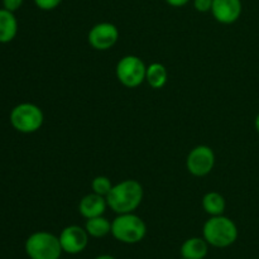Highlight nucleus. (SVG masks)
Instances as JSON below:
<instances>
[{"instance_id":"obj_1","label":"nucleus","mask_w":259,"mask_h":259,"mask_svg":"<svg viewBox=\"0 0 259 259\" xmlns=\"http://www.w3.org/2000/svg\"><path fill=\"white\" fill-rule=\"evenodd\" d=\"M143 186L137 180H124L113 185L106 196L108 206L116 214L134 212L143 200Z\"/></svg>"},{"instance_id":"obj_2","label":"nucleus","mask_w":259,"mask_h":259,"mask_svg":"<svg viewBox=\"0 0 259 259\" xmlns=\"http://www.w3.org/2000/svg\"><path fill=\"white\" fill-rule=\"evenodd\" d=\"M202 235L207 244L214 248H228L238 239L237 224L230 218L223 215L210 217L204 224Z\"/></svg>"},{"instance_id":"obj_3","label":"nucleus","mask_w":259,"mask_h":259,"mask_svg":"<svg viewBox=\"0 0 259 259\" xmlns=\"http://www.w3.org/2000/svg\"><path fill=\"white\" fill-rule=\"evenodd\" d=\"M147 225L142 218L134 212L118 214L111 222V235L124 244H136L144 239Z\"/></svg>"},{"instance_id":"obj_4","label":"nucleus","mask_w":259,"mask_h":259,"mask_svg":"<svg viewBox=\"0 0 259 259\" xmlns=\"http://www.w3.org/2000/svg\"><path fill=\"white\" fill-rule=\"evenodd\" d=\"M24 249L30 259H60L62 254L60 238L48 232H35L27 238Z\"/></svg>"},{"instance_id":"obj_5","label":"nucleus","mask_w":259,"mask_h":259,"mask_svg":"<svg viewBox=\"0 0 259 259\" xmlns=\"http://www.w3.org/2000/svg\"><path fill=\"white\" fill-rule=\"evenodd\" d=\"M9 119L15 131L29 134L39 131L45 121V115L42 109L35 104L23 103L13 109Z\"/></svg>"},{"instance_id":"obj_6","label":"nucleus","mask_w":259,"mask_h":259,"mask_svg":"<svg viewBox=\"0 0 259 259\" xmlns=\"http://www.w3.org/2000/svg\"><path fill=\"white\" fill-rule=\"evenodd\" d=\"M147 66L138 56L128 55L120 58L115 67V75L119 82L129 89L138 88L146 81Z\"/></svg>"},{"instance_id":"obj_7","label":"nucleus","mask_w":259,"mask_h":259,"mask_svg":"<svg viewBox=\"0 0 259 259\" xmlns=\"http://www.w3.org/2000/svg\"><path fill=\"white\" fill-rule=\"evenodd\" d=\"M215 166V153L209 146L200 144L189 153L186 168L192 176L204 177L212 171Z\"/></svg>"},{"instance_id":"obj_8","label":"nucleus","mask_w":259,"mask_h":259,"mask_svg":"<svg viewBox=\"0 0 259 259\" xmlns=\"http://www.w3.org/2000/svg\"><path fill=\"white\" fill-rule=\"evenodd\" d=\"M119 39V30L115 24L109 22L98 23L90 29L88 40L96 51H108L116 45Z\"/></svg>"},{"instance_id":"obj_9","label":"nucleus","mask_w":259,"mask_h":259,"mask_svg":"<svg viewBox=\"0 0 259 259\" xmlns=\"http://www.w3.org/2000/svg\"><path fill=\"white\" fill-rule=\"evenodd\" d=\"M60 243L62 250L67 254H78L88 247L89 234L85 228L78 225H68L61 232Z\"/></svg>"},{"instance_id":"obj_10","label":"nucleus","mask_w":259,"mask_h":259,"mask_svg":"<svg viewBox=\"0 0 259 259\" xmlns=\"http://www.w3.org/2000/svg\"><path fill=\"white\" fill-rule=\"evenodd\" d=\"M242 0H212L211 14L222 24H233L242 15Z\"/></svg>"},{"instance_id":"obj_11","label":"nucleus","mask_w":259,"mask_h":259,"mask_svg":"<svg viewBox=\"0 0 259 259\" xmlns=\"http://www.w3.org/2000/svg\"><path fill=\"white\" fill-rule=\"evenodd\" d=\"M106 207H108L106 197L93 192V194L86 195V196H83L82 199L80 200V204H78V212H80L85 219H91V218L104 215Z\"/></svg>"},{"instance_id":"obj_12","label":"nucleus","mask_w":259,"mask_h":259,"mask_svg":"<svg viewBox=\"0 0 259 259\" xmlns=\"http://www.w3.org/2000/svg\"><path fill=\"white\" fill-rule=\"evenodd\" d=\"M180 252L185 259H205L209 253V244L204 238L192 237L185 240Z\"/></svg>"},{"instance_id":"obj_13","label":"nucleus","mask_w":259,"mask_h":259,"mask_svg":"<svg viewBox=\"0 0 259 259\" xmlns=\"http://www.w3.org/2000/svg\"><path fill=\"white\" fill-rule=\"evenodd\" d=\"M18 32V22L14 13L0 9V43H9L15 38Z\"/></svg>"},{"instance_id":"obj_14","label":"nucleus","mask_w":259,"mask_h":259,"mask_svg":"<svg viewBox=\"0 0 259 259\" xmlns=\"http://www.w3.org/2000/svg\"><path fill=\"white\" fill-rule=\"evenodd\" d=\"M201 204L202 209H204L205 212L209 214L210 217L223 215L225 211V206H227L224 196L217 191H210L207 192V194H205L204 197H202Z\"/></svg>"},{"instance_id":"obj_15","label":"nucleus","mask_w":259,"mask_h":259,"mask_svg":"<svg viewBox=\"0 0 259 259\" xmlns=\"http://www.w3.org/2000/svg\"><path fill=\"white\" fill-rule=\"evenodd\" d=\"M168 72L162 63L153 62L147 66L146 81L152 89H162L167 83Z\"/></svg>"},{"instance_id":"obj_16","label":"nucleus","mask_w":259,"mask_h":259,"mask_svg":"<svg viewBox=\"0 0 259 259\" xmlns=\"http://www.w3.org/2000/svg\"><path fill=\"white\" fill-rule=\"evenodd\" d=\"M85 229L88 232L89 237L104 238L109 233H111V223L101 215V217L86 219Z\"/></svg>"},{"instance_id":"obj_17","label":"nucleus","mask_w":259,"mask_h":259,"mask_svg":"<svg viewBox=\"0 0 259 259\" xmlns=\"http://www.w3.org/2000/svg\"><path fill=\"white\" fill-rule=\"evenodd\" d=\"M91 189H93V192H95V194L106 197L109 192H110V190L113 189V184L109 180V177L96 176L93 180V182H91Z\"/></svg>"},{"instance_id":"obj_18","label":"nucleus","mask_w":259,"mask_h":259,"mask_svg":"<svg viewBox=\"0 0 259 259\" xmlns=\"http://www.w3.org/2000/svg\"><path fill=\"white\" fill-rule=\"evenodd\" d=\"M61 3H62V0H34V4L37 5V8H39L40 10H46V12L56 9Z\"/></svg>"},{"instance_id":"obj_19","label":"nucleus","mask_w":259,"mask_h":259,"mask_svg":"<svg viewBox=\"0 0 259 259\" xmlns=\"http://www.w3.org/2000/svg\"><path fill=\"white\" fill-rule=\"evenodd\" d=\"M212 0H194V8L199 13L211 12Z\"/></svg>"},{"instance_id":"obj_20","label":"nucleus","mask_w":259,"mask_h":259,"mask_svg":"<svg viewBox=\"0 0 259 259\" xmlns=\"http://www.w3.org/2000/svg\"><path fill=\"white\" fill-rule=\"evenodd\" d=\"M23 2H24V0H3V5H4V9L14 13L22 7Z\"/></svg>"},{"instance_id":"obj_21","label":"nucleus","mask_w":259,"mask_h":259,"mask_svg":"<svg viewBox=\"0 0 259 259\" xmlns=\"http://www.w3.org/2000/svg\"><path fill=\"white\" fill-rule=\"evenodd\" d=\"M190 2H191V0H166L167 4L171 5V7H174V8L185 7V5L189 4Z\"/></svg>"},{"instance_id":"obj_22","label":"nucleus","mask_w":259,"mask_h":259,"mask_svg":"<svg viewBox=\"0 0 259 259\" xmlns=\"http://www.w3.org/2000/svg\"><path fill=\"white\" fill-rule=\"evenodd\" d=\"M94 259H116L113 255H109V254H103V255H99V257L94 258Z\"/></svg>"},{"instance_id":"obj_23","label":"nucleus","mask_w":259,"mask_h":259,"mask_svg":"<svg viewBox=\"0 0 259 259\" xmlns=\"http://www.w3.org/2000/svg\"><path fill=\"white\" fill-rule=\"evenodd\" d=\"M254 126H255V131H257V133L259 134V113L257 114V116H255V120H254Z\"/></svg>"},{"instance_id":"obj_24","label":"nucleus","mask_w":259,"mask_h":259,"mask_svg":"<svg viewBox=\"0 0 259 259\" xmlns=\"http://www.w3.org/2000/svg\"><path fill=\"white\" fill-rule=\"evenodd\" d=\"M181 259H185V258H181Z\"/></svg>"}]
</instances>
